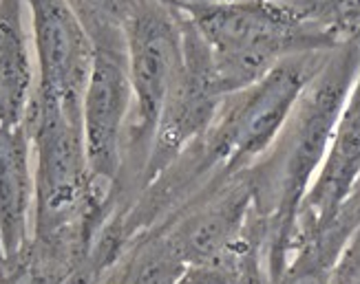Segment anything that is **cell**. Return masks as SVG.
I'll use <instances>...</instances> for the list:
<instances>
[{
    "label": "cell",
    "mask_w": 360,
    "mask_h": 284,
    "mask_svg": "<svg viewBox=\"0 0 360 284\" xmlns=\"http://www.w3.org/2000/svg\"><path fill=\"white\" fill-rule=\"evenodd\" d=\"M360 179V73L340 110L325 159L311 181L296 218L294 238L314 234L336 218ZM294 243V241H292Z\"/></svg>",
    "instance_id": "52a82bcc"
},
{
    "label": "cell",
    "mask_w": 360,
    "mask_h": 284,
    "mask_svg": "<svg viewBox=\"0 0 360 284\" xmlns=\"http://www.w3.org/2000/svg\"><path fill=\"white\" fill-rule=\"evenodd\" d=\"M84 25L93 49H127L124 27L135 0H67Z\"/></svg>",
    "instance_id": "7c38bea8"
},
{
    "label": "cell",
    "mask_w": 360,
    "mask_h": 284,
    "mask_svg": "<svg viewBox=\"0 0 360 284\" xmlns=\"http://www.w3.org/2000/svg\"><path fill=\"white\" fill-rule=\"evenodd\" d=\"M133 110L127 49H96L82 95V133L91 179L113 194L124 133Z\"/></svg>",
    "instance_id": "5b68a950"
},
{
    "label": "cell",
    "mask_w": 360,
    "mask_h": 284,
    "mask_svg": "<svg viewBox=\"0 0 360 284\" xmlns=\"http://www.w3.org/2000/svg\"><path fill=\"white\" fill-rule=\"evenodd\" d=\"M255 192L248 172L208 189L158 227L188 266L230 258L255 231Z\"/></svg>",
    "instance_id": "277c9868"
},
{
    "label": "cell",
    "mask_w": 360,
    "mask_h": 284,
    "mask_svg": "<svg viewBox=\"0 0 360 284\" xmlns=\"http://www.w3.org/2000/svg\"><path fill=\"white\" fill-rule=\"evenodd\" d=\"M181 9L206 44L224 95L257 84L288 58L340 44L283 0H230Z\"/></svg>",
    "instance_id": "7a4b0ae2"
},
{
    "label": "cell",
    "mask_w": 360,
    "mask_h": 284,
    "mask_svg": "<svg viewBox=\"0 0 360 284\" xmlns=\"http://www.w3.org/2000/svg\"><path fill=\"white\" fill-rule=\"evenodd\" d=\"M22 9L25 0H0V126H25L36 90Z\"/></svg>",
    "instance_id": "9c48e42d"
},
{
    "label": "cell",
    "mask_w": 360,
    "mask_h": 284,
    "mask_svg": "<svg viewBox=\"0 0 360 284\" xmlns=\"http://www.w3.org/2000/svg\"><path fill=\"white\" fill-rule=\"evenodd\" d=\"M31 156L27 126H0V245L7 269L31 241L36 198Z\"/></svg>",
    "instance_id": "ba28073f"
},
{
    "label": "cell",
    "mask_w": 360,
    "mask_h": 284,
    "mask_svg": "<svg viewBox=\"0 0 360 284\" xmlns=\"http://www.w3.org/2000/svg\"><path fill=\"white\" fill-rule=\"evenodd\" d=\"M38 60L36 90L42 97L82 104L93 67V42L67 0H25Z\"/></svg>",
    "instance_id": "8992f818"
},
{
    "label": "cell",
    "mask_w": 360,
    "mask_h": 284,
    "mask_svg": "<svg viewBox=\"0 0 360 284\" xmlns=\"http://www.w3.org/2000/svg\"><path fill=\"white\" fill-rule=\"evenodd\" d=\"M358 73V42H340L327 51L272 148L248 170L255 192V216L268 247L270 280L288 258L301 203L325 159Z\"/></svg>",
    "instance_id": "6da1fadb"
},
{
    "label": "cell",
    "mask_w": 360,
    "mask_h": 284,
    "mask_svg": "<svg viewBox=\"0 0 360 284\" xmlns=\"http://www.w3.org/2000/svg\"><path fill=\"white\" fill-rule=\"evenodd\" d=\"M332 284H360V227L349 238L336 262Z\"/></svg>",
    "instance_id": "4fadbf2b"
},
{
    "label": "cell",
    "mask_w": 360,
    "mask_h": 284,
    "mask_svg": "<svg viewBox=\"0 0 360 284\" xmlns=\"http://www.w3.org/2000/svg\"><path fill=\"white\" fill-rule=\"evenodd\" d=\"M175 7H199V5H217V3H230V0H166Z\"/></svg>",
    "instance_id": "5bb4252c"
},
{
    "label": "cell",
    "mask_w": 360,
    "mask_h": 284,
    "mask_svg": "<svg viewBox=\"0 0 360 284\" xmlns=\"http://www.w3.org/2000/svg\"><path fill=\"white\" fill-rule=\"evenodd\" d=\"M188 264L168 236L153 227L124 249L120 260L96 284H177Z\"/></svg>",
    "instance_id": "8fae6325"
},
{
    "label": "cell",
    "mask_w": 360,
    "mask_h": 284,
    "mask_svg": "<svg viewBox=\"0 0 360 284\" xmlns=\"http://www.w3.org/2000/svg\"><path fill=\"white\" fill-rule=\"evenodd\" d=\"M358 227L352 216L338 212L327 227L294 238L272 284H332L336 262Z\"/></svg>",
    "instance_id": "30bf717a"
},
{
    "label": "cell",
    "mask_w": 360,
    "mask_h": 284,
    "mask_svg": "<svg viewBox=\"0 0 360 284\" xmlns=\"http://www.w3.org/2000/svg\"><path fill=\"white\" fill-rule=\"evenodd\" d=\"M181 9V7H179ZM184 11V9H181ZM186 60L164 102L153 135L148 161L142 177V192L177 156L208 130L226 95L219 88L210 53L186 15Z\"/></svg>",
    "instance_id": "3957f363"
}]
</instances>
